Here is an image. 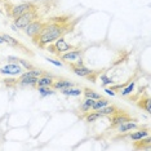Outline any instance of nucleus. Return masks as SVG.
<instances>
[{
  "mask_svg": "<svg viewBox=\"0 0 151 151\" xmlns=\"http://www.w3.org/2000/svg\"><path fill=\"white\" fill-rule=\"evenodd\" d=\"M84 96H85V98H93V99H99V98H102L101 94L96 93L94 91H92V89H89V88H85V89H84Z\"/></svg>",
  "mask_w": 151,
  "mask_h": 151,
  "instance_id": "nucleus-21",
  "label": "nucleus"
},
{
  "mask_svg": "<svg viewBox=\"0 0 151 151\" xmlns=\"http://www.w3.org/2000/svg\"><path fill=\"white\" fill-rule=\"evenodd\" d=\"M45 60H47L49 63L54 65V66H57V67H62V62H61V61H56V60H52V58H45Z\"/></svg>",
  "mask_w": 151,
  "mask_h": 151,
  "instance_id": "nucleus-28",
  "label": "nucleus"
},
{
  "mask_svg": "<svg viewBox=\"0 0 151 151\" xmlns=\"http://www.w3.org/2000/svg\"><path fill=\"white\" fill-rule=\"evenodd\" d=\"M52 84H53V80H52V78L50 76H40V78H37V87H52Z\"/></svg>",
  "mask_w": 151,
  "mask_h": 151,
  "instance_id": "nucleus-13",
  "label": "nucleus"
},
{
  "mask_svg": "<svg viewBox=\"0 0 151 151\" xmlns=\"http://www.w3.org/2000/svg\"><path fill=\"white\" fill-rule=\"evenodd\" d=\"M107 105H109V101H107V99H105V98L96 99V102L93 104V106H92V110H93V111H97V110L105 107V106H107Z\"/></svg>",
  "mask_w": 151,
  "mask_h": 151,
  "instance_id": "nucleus-19",
  "label": "nucleus"
},
{
  "mask_svg": "<svg viewBox=\"0 0 151 151\" xmlns=\"http://www.w3.org/2000/svg\"><path fill=\"white\" fill-rule=\"evenodd\" d=\"M96 102V99L93 98H85V101L81 104L80 106V110H81V112H88V111H91L92 110V106H93V104Z\"/></svg>",
  "mask_w": 151,
  "mask_h": 151,
  "instance_id": "nucleus-15",
  "label": "nucleus"
},
{
  "mask_svg": "<svg viewBox=\"0 0 151 151\" xmlns=\"http://www.w3.org/2000/svg\"><path fill=\"white\" fill-rule=\"evenodd\" d=\"M17 62H18V63H21L22 66L26 68V70H32V68H34V66H32L31 63H30V62H27V61H25V60H22V58H18V61H17Z\"/></svg>",
  "mask_w": 151,
  "mask_h": 151,
  "instance_id": "nucleus-26",
  "label": "nucleus"
},
{
  "mask_svg": "<svg viewBox=\"0 0 151 151\" xmlns=\"http://www.w3.org/2000/svg\"><path fill=\"white\" fill-rule=\"evenodd\" d=\"M138 128V125L136 124V123H132L130 120H128V122L123 123V124L118 125V130L120 133H125V132H129V130H134Z\"/></svg>",
  "mask_w": 151,
  "mask_h": 151,
  "instance_id": "nucleus-10",
  "label": "nucleus"
},
{
  "mask_svg": "<svg viewBox=\"0 0 151 151\" xmlns=\"http://www.w3.org/2000/svg\"><path fill=\"white\" fill-rule=\"evenodd\" d=\"M62 94L65 96H74V97H78V96H80L81 94V91L79 88H73V87H70V88H66V89H62Z\"/></svg>",
  "mask_w": 151,
  "mask_h": 151,
  "instance_id": "nucleus-18",
  "label": "nucleus"
},
{
  "mask_svg": "<svg viewBox=\"0 0 151 151\" xmlns=\"http://www.w3.org/2000/svg\"><path fill=\"white\" fill-rule=\"evenodd\" d=\"M22 73V67L17 63H8L0 68V74L3 75H19Z\"/></svg>",
  "mask_w": 151,
  "mask_h": 151,
  "instance_id": "nucleus-5",
  "label": "nucleus"
},
{
  "mask_svg": "<svg viewBox=\"0 0 151 151\" xmlns=\"http://www.w3.org/2000/svg\"><path fill=\"white\" fill-rule=\"evenodd\" d=\"M37 18V12L35 11V8L31 9V11H29L25 14H22L21 17H18V18L14 19V27L17 30H23L27 25H30L32 21H35Z\"/></svg>",
  "mask_w": 151,
  "mask_h": 151,
  "instance_id": "nucleus-2",
  "label": "nucleus"
},
{
  "mask_svg": "<svg viewBox=\"0 0 151 151\" xmlns=\"http://www.w3.org/2000/svg\"><path fill=\"white\" fill-rule=\"evenodd\" d=\"M80 58H81L80 50H68V52H65L63 54H61V60L65 61V62H68V63L76 62Z\"/></svg>",
  "mask_w": 151,
  "mask_h": 151,
  "instance_id": "nucleus-7",
  "label": "nucleus"
},
{
  "mask_svg": "<svg viewBox=\"0 0 151 151\" xmlns=\"http://www.w3.org/2000/svg\"><path fill=\"white\" fill-rule=\"evenodd\" d=\"M134 87H136V81H132L128 87H125L124 89H123L120 93H122V96H128V94H130L133 91H134Z\"/></svg>",
  "mask_w": 151,
  "mask_h": 151,
  "instance_id": "nucleus-25",
  "label": "nucleus"
},
{
  "mask_svg": "<svg viewBox=\"0 0 151 151\" xmlns=\"http://www.w3.org/2000/svg\"><path fill=\"white\" fill-rule=\"evenodd\" d=\"M19 84H22V85H30V87H34V85H36V84H37V78H35V76L21 78V79H19Z\"/></svg>",
  "mask_w": 151,
  "mask_h": 151,
  "instance_id": "nucleus-17",
  "label": "nucleus"
},
{
  "mask_svg": "<svg viewBox=\"0 0 151 151\" xmlns=\"http://www.w3.org/2000/svg\"><path fill=\"white\" fill-rule=\"evenodd\" d=\"M101 80H102V85H104V87H106V85H110V84L114 83V80H112L111 78L106 76V75H101Z\"/></svg>",
  "mask_w": 151,
  "mask_h": 151,
  "instance_id": "nucleus-27",
  "label": "nucleus"
},
{
  "mask_svg": "<svg viewBox=\"0 0 151 151\" xmlns=\"http://www.w3.org/2000/svg\"><path fill=\"white\" fill-rule=\"evenodd\" d=\"M105 92H106L107 94H110V96H115V91H114L112 88H106Z\"/></svg>",
  "mask_w": 151,
  "mask_h": 151,
  "instance_id": "nucleus-30",
  "label": "nucleus"
},
{
  "mask_svg": "<svg viewBox=\"0 0 151 151\" xmlns=\"http://www.w3.org/2000/svg\"><path fill=\"white\" fill-rule=\"evenodd\" d=\"M47 50H48V52H50V53H53V54H57V50H56V48H54V45H52V44H48V47H47Z\"/></svg>",
  "mask_w": 151,
  "mask_h": 151,
  "instance_id": "nucleus-29",
  "label": "nucleus"
},
{
  "mask_svg": "<svg viewBox=\"0 0 151 151\" xmlns=\"http://www.w3.org/2000/svg\"><path fill=\"white\" fill-rule=\"evenodd\" d=\"M128 120H129V118L127 115H122V114L115 115L114 118H112V127H118L120 124H123V123L128 122Z\"/></svg>",
  "mask_w": 151,
  "mask_h": 151,
  "instance_id": "nucleus-16",
  "label": "nucleus"
},
{
  "mask_svg": "<svg viewBox=\"0 0 151 151\" xmlns=\"http://www.w3.org/2000/svg\"><path fill=\"white\" fill-rule=\"evenodd\" d=\"M3 39H4V42H5L6 44H8V45H11V47H17V48H21V49H22L25 53L31 54V52H30V50H27L26 48L23 47L22 44L18 42V40L14 39V37H12L11 35H6V34H4V35H3Z\"/></svg>",
  "mask_w": 151,
  "mask_h": 151,
  "instance_id": "nucleus-8",
  "label": "nucleus"
},
{
  "mask_svg": "<svg viewBox=\"0 0 151 151\" xmlns=\"http://www.w3.org/2000/svg\"><path fill=\"white\" fill-rule=\"evenodd\" d=\"M146 137H149V130L147 129H141V130H137V132H133L132 134H130V139L141 141V139H145Z\"/></svg>",
  "mask_w": 151,
  "mask_h": 151,
  "instance_id": "nucleus-12",
  "label": "nucleus"
},
{
  "mask_svg": "<svg viewBox=\"0 0 151 151\" xmlns=\"http://www.w3.org/2000/svg\"><path fill=\"white\" fill-rule=\"evenodd\" d=\"M65 32V29L58 23H50V25H45L43 27V30L37 34V36H35L34 40L36 45L39 47H44L48 45V44L54 43L58 37H61Z\"/></svg>",
  "mask_w": 151,
  "mask_h": 151,
  "instance_id": "nucleus-1",
  "label": "nucleus"
},
{
  "mask_svg": "<svg viewBox=\"0 0 151 151\" xmlns=\"http://www.w3.org/2000/svg\"><path fill=\"white\" fill-rule=\"evenodd\" d=\"M71 68H73V71L78 76H88V75H91L93 73V71L87 68L85 66H71Z\"/></svg>",
  "mask_w": 151,
  "mask_h": 151,
  "instance_id": "nucleus-11",
  "label": "nucleus"
},
{
  "mask_svg": "<svg viewBox=\"0 0 151 151\" xmlns=\"http://www.w3.org/2000/svg\"><path fill=\"white\" fill-rule=\"evenodd\" d=\"M99 118H101V115H99L97 111H94V112H91V114H88L85 116V120H87L88 123H93V122H97Z\"/></svg>",
  "mask_w": 151,
  "mask_h": 151,
  "instance_id": "nucleus-24",
  "label": "nucleus"
},
{
  "mask_svg": "<svg viewBox=\"0 0 151 151\" xmlns=\"http://www.w3.org/2000/svg\"><path fill=\"white\" fill-rule=\"evenodd\" d=\"M54 48H56V50H57V54H61V53H65V52H68V50L74 49V47L70 45L62 36L58 37L56 42H54Z\"/></svg>",
  "mask_w": 151,
  "mask_h": 151,
  "instance_id": "nucleus-6",
  "label": "nucleus"
},
{
  "mask_svg": "<svg viewBox=\"0 0 151 151\" xmlns=\"http://www.w3.org/2000/svg\"><path fill=\"white\" fill-rule=\"evenodd\" d=\"M37 91L42 97H47V96H50V94H54V91L50 89V87H37Z\"/></svg>",
  "mask_w": 151,
  "mask_h": 151,
  "instance_id": "nucleus-22",
  "label": "nucleus"
},
{
  "mask_svg": "<svg viewBox=\"0 0 151 151\" xmlns=\"http://www.w3.org/2000/svg\"><path fill=\"white\" fill-rule=\"evenodd\" d=\"M45 26V23H43V22H40V21H32L30 25H27L25 29V32H26V35L27 36H30V37H35L37 36V34H39L40 31L43 30V27Z\"/></svg>",
  "mask_w": 151,
  "mask_h": 151,
  "instance_id": "nucleus-4",
  "label": "nucleus"
},
{
  "mask_svg": "<svg viewBox=\"0 0 151 151\" xmlns=\"http://www.w3.org/2000/svg\"><path fill=\"white\" fill-rule=\"evenodd\" d=\"M139 107L145 109L146 111H147V114H151V99L150 98L143 99L142 102H139Z\"/></svg>",
  "mask_w": 151,
  "mask_h": 151,
  "instance_id": "nucleus-23",
  "label": "nucleus"
},
{
  "mask_svg": "<svg viewBox=\"0 0 151 151\" xmlns=\"http://www.w3.org/2000/svg\"><path fill=\"white\" fill-rule=\"evenodd\" d=\"M43 75V73L40 70H36V68H32V70H30V71H27V73L25 74H22L21 75V78H29V76H35V78H40ZM19 78V79H21Z\"/></svg>",
  "mask_w": 151,
  "mask_h": 151,
  "instance_id": "nucleus-20",
  "label": "nucleus"
},
{
  "mask_svg": "<svg viewBox=\"0 0 151 151\" xmlns=\"http://www.w3.org/2000/svg\"><path fill=\"white\" fill-rule=\"evenodd\" d=\"M34 9V4L32 3H22V4H18V5H14L12 8V12H11V16L13 18H18V17H21L22 14H25L29 11H31Z\"/></svg>",
  "mask_w": 151,
  "mask_h": 151,
  "instance_id": "nucleus-3",
  "label": "nucleus"
},
{
  "mask_svg": "<svg viewBox=\"0 0 151 151\" xmlns=\"http://www.w3.org/2000/svg\"><path fill=\"white\" fill-rule=\"evenodd\" d=\"M4 39H3V35H0V44H4Z\"/></svg>",
  "mask_w": 151,
  "mask_h": 151,
  "instance_id": "nucleus-31",
  "label": "nucleus"
},
{
  "mask_svg": "<svg viewBox=\"0 0 151 151\" xmlns=\"http://www.w3.org/2000/svg\"><path fill=\"white\" fill-rule=\"evenodd\" d=\"M97 112L101 116H105V115H112V114H115L116 112V107L115 106H105V107H102V109H99L97 110Z\"/></svg>",
  "mask_w": 151,
  "mask_h": 151,
  "instance_id": "nucleus-14",
  "label": "nucleus"
},
{
  "mask_svg": "<svg viewBox=\"0 0 151 151\" xmlns=\"http://www.w3.org/2000/svg\"><path fill=\"white\" fill-rule=\"evenodd\" d=\"M52 87H53V89H56V91H62V89L74 87V83L70 80H66V79H60V80L54 81L52 84Z\"/></svg>",
  "mask_w": 151,
  "mask_h": 151,
  "instance_id": "nucleus-9",
  "label": "nucleus"
}]
</instances>
